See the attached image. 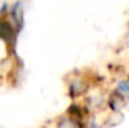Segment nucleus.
Segmentation results:
<instances>
[{
	"instance_id": "f257e3e1",
	"label": "nucleus",
	"mask_w": 129,
	"mask_h": 128,
	"mask_svg": "<svg viewBox=\"0 0 129 128\" xmlns=\"http://www.w3.org/2000/svg\"><path fill=\"white\" fill-rule=\"evenodd\" d=\"M118 90L121 91V92H129V84L126 83V81H121L119 83V85H118Z\"/></svg>"
}]
</instances>
